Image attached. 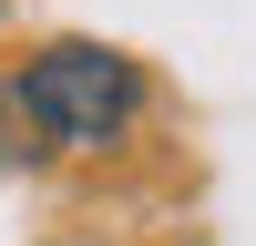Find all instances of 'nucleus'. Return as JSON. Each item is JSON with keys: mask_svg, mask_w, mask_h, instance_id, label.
<instances>
[{"mask_svg": "<svg viewBox=\"0 0 256 246\" xmlns=\"http://www.w3.org/2000/svg\"><path fill=\"white\" fill-rule=\"evenodd\" d=\"M154 82L113 41H52L0 82V164H52V154H113L144 123Z\"/></svg>", "mask_w": 256, "mask_h": 246, "instance_id": "nucleus-1", "label": "nucleus"}, {"mask_svg": "<svg viewBox=\"0 0 256 246\" xmlns=\"http://www.w3.org/2000/svg\"><path fill=\"white\" fill-rule=\"evenodd\" d=\"M0 10H10V0H0Z\"/></svg>", "mask_w": 256, "mask_h": 246, "instance_id": "nucleus-2", "label": "nucleus"}]
</instances>
